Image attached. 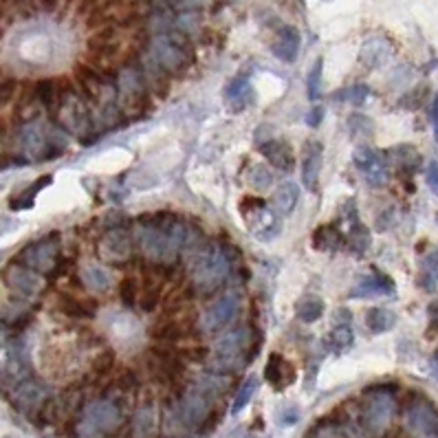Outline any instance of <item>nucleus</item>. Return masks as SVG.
Wrapping results in <instances>:
<instances>
[{
	"mask_svg": "<svg viewBox=\"0 0 438 438\" xmlns=\"http://www.w3.org/2000/svg\"><path fill=\"white\" fill-rule=\"evenodd\" d=\"M321 166H324V146L319 141H306L302 150V183L311 192H317Z\"/></svg>",
	"mask_w": 438,
	"mask_h": 438,
	"instance_id": "obj_14",
	"label": "nucleus"
},
{
	"mask_svg": "<svg viewBox=\"0 0 438 438\" xmlns=\"http://www.w3.org/2000/svg\"><path fill=\"white\" fill-rule=\"evenodd\" d=\"M240 311V295L236 291H227L207 306L201 315V328L207 333H216L227 328Z\"/></svg>",
	"mask_w": 438,
	"mask_h": 438,
	"instance_id": "obj_9",
	"label": "nucleus"
},
{
	"mask_svg": "<svg viewBox=\"0 0 438 438\" xmlns=\"http://www.w3.org/2000/svg\"><path fill=\"white\" fill-rule=\"evenodd\" d=\"M225 97L229 102V108L234 112H240L245 110L249 104H251V88H249V82L247 80H234L225 88Z\"/></svg>",
	"mask_w": 438,
	"mask_h": 438,
	"instance_id": "obj_28",
	"label": "nucleus"
},
{
	"mask_svg": "<svg viewBox=\"0 0 438 438\" xmlns=\"http://www.w3.org/2000/svg\"><path fill=\"white\" fill-rule=\"evenodd\" d=\"M299 47H302V36H299V31L291 25H284L278 29V33H275V40L271 44V53L289 64L297 60Z\"/></svg>",
	"mask_w": 438,
	"mask_h": 438,
	"instance_id": "obj_17",
	"label": "nucleus"
},
{
	"mask_svg": "<svg viewBox=\"0 0 438 438\" xmlns=\"http://www.w3.org/2000/svg\"><path fill=\"white\" fill-rule=\"evenodd\" d=\"M117 100L126 117L141 119L152 108V93L144 80L141 66L137 60H130L119 66L117 71Z\"/></svg>",
	"mask_w": 438,
	"mask_h": 438,
	"instance_id": "obj_3",
	"label": "nucleus"
},
{
	"mask_svg": "<svg viewBox=\"0 0 438 438\" xmlns=\"http://www.w3.org/2000/svg\"><path fill=\"white\" fill-rule=\"evenodd\" d=\"M343 214H346V223H348V234H346V245H348L351 251L355 253H363L370 247V232L363 227V223L357 216V207L355 201L343 203Z\"/></svg>",
	"mask_w": 438,
	"mask_h": 438,
	"instance_id": "obj_15",
	"label": "nucleus"
},
{
	"mask_svg": "<svg viewBox=\"0 0 438 438\" xmlns=\"http://www.w3.org/2000/svg\"><path fill=\"white\" fill-rule=\"evenodd\" d=\"M249 438H260V436H249Z\"/></svg>",
	"mask_w": 438,
	"mask_h": 438,
	"instance_id": "obj_55",
	"label": "nucleus"
},
{
	"mask_svg": "<svg viewBox=\"0 0 438 438\" xmlns=\"http://www.w3.org/2000/svg\"><path fill=\"white\" fill-rule=\"evenodd\" d=\"M232 271V258L218 242H205L192 258V291L201 297L214 295L227 282Z\"/></svg>",
	"mask_w": 438,
	"mask_h": 438,
	"instance_id": "obj_1",
	"label": "nucleus"
},
{
	"mask_svg": "<svg viewBox=\"0 0 438 438\" xmlns=\"http://www.w3.org/2000/svg\"><path fill=\"white\" fill-rule=\"evenodd\" d=\"M119 297H122L124 306H128V309L139 304V284H137V280L130 278V275L119 282Z\"/></svg>",
	"mask_w": 438,
	"mask_h": 438,
	"instance_id": "obj_40",
	"label": "nucleus"
},
{
	"mask_svg": "<svg viewBox=\"0 0 438 438\" xmlns=\"http://www.w3.org/2000/svg\"><path fill=\"white\" fill-rule=\"evenodd\" d=\"M432 124H434V134L438 141V95L434 97V106H432Z\"/></svg>",
	"mask_w": 438,
	"mask_h": 438,
	"instance_id": "obj_51",
	"label": "nucleus"
},
{
	"mask_svg": "<svg viewBox=\"0 0 438 438\" xmlns=\"http://www.w3.org/2000/svg\"><path fill=\"white\" fill-rule=\"evenodd\" d=\"M137 62H139L141 66V73H144V80L150 88L152 97H166L168 90H170V75L156 64V60L146 51L141 58H137Z\"/></svg>",
	"mask_w": 438,
	"mask_h": 438,
	"instance_id": "obj_16",
	"label": "nucleus"
},
{
	"mask_svg": "<svg viewBox=\"0 0 438 438\" xmlns=\"http://www.w3.org/2000/svg\"><path fill=\"white\" fill-rule=\"evenodd\" d=\"M258 383H260V379H258L256 375L247 377V379L240 383V388H238V392H236V399H234V403H232V414H240V412L247 407V403H249L251 397H253V392L258 390Z\"/></svg>",
	"mask_w": 438,
	"mask_h": 438,
	"instance_id": "obj_37",
	"label": "nucleus"
},
{
	"mask_svg": "<svg viewBox=\"0 0 438 438\" xmlns=\"http://www.w3.org/2000/svg\"><path fill=\"white\" fill-rule=\"evenodd\" d=\"M40 5L47 9V11H53V9L60 5V0H40Z\"/></svg>",
	"mask_w": 438,
	"mask_h": 438,
	"instance_id": "obj_52",
	"label": "nucleus"
},
{
	"mask_svg": "<svg viewBox=\"0 0 438 438\" xmlns=\"http://www.w3.org/2000/svg\"><path fill=\"white\" fill-rule=\"evenodd\" d=\"M260 152L262 156L269 161V164L280 170V172H291L295 168V156H293V148L282 141V139H267L260 144Z\"/></svg>",
	"mask_w": 438,
	"mask_h": 438,
	"instance_id": "obj_19",
	"label": "nucleus"
},
{
	"mask_svg": "<svg viewBox=\"0 0 438 438\" xmlns=\"http://www.w3.org/2000/svg\"><path fill=\"white\" fill-rule=\"evenodd\" d=\"M181 359H186V361H190V363H203V361H207V348L205 346H188V348H183L181 353Z\"/></svg>",
	"mask_w": 438,
	"mask_h": 438,
	"instance_id": "obj_45",
	"label": "nucleus"
},
{
	"mask_svg": "<svg viewBox=\"0 0 438 438\" xmlns=\"http://www.w3.org/2000/svg\"><path fill=\"white\" fill-rule=\"evenodd\" d=\"M148 53L156 60V64L164 68L170 78L186 75L192 64L196 62V51L192 47V40L183 31H164L150 40Z\"/></svg>",
	"mask_w": 438,
	"mask_h": 438,
	"instance_id": "obj_2",
	"label": "nucleus"
},
{
	"mask_svg": "<svg viewBox=\"0 0 438 438\" xmlns=\"http://www.w3.org/2000/svg\"><path fill=\"white\" fill-rule=\"evenodd\" d=\"M436 223H438V214H436Z\"/></svg>",
	"mask_w": 438,
	"mask_h": 438,
	"instance_id": "obj_56",
	"label": "nucleus"
},
{
	"mask_svg": "<svg viewBox=\"0 0 438 438\" xmlns=\"http://www.w3.org/2000/svg\"><path fill=\"white\" fill-rule=\"evenodd\" d=\"M353 164L357 166V170L365 176V181H370L373 186H381V183L388 181V164L385 156L381 152H377L375 148L368 146H359L353 152Z\"/></svg>",
	"mask_w": 438,
	"mask_h": 438,
	"instance_id": "obj_12",
	"label": "nucleus"
},
{
	"mask_svg": "<svg viewBox=\"0 0 438 438\" xmlns=\"http://www.w3.org/2000/svg\"><path fill=\"white\" fill-rule=\"evenodd\" d=\"M16 260L27 265L29 269H33L40 275H55L60 265H62L58 234L44 236L27 247H22V251L16 256Z\"/></svg>",
	"mask_w": 438,
	"mask_h": 438,
	"instance_id": "obj_6",
	"label": "nucleus"
},
{
	"mask_svg": "<svg viewBox=\"0 0 438 438\" xmlns=\"http://www.w3.org/2000/svg\"><path fill=\"white\" fill-rule=\"evenodd\" d=\"M395 410H397V401L395 395H392V388L388 385L370 388L365 392V401L359 414L361 432L370 438H379L388 429L392 417H395Z\"/></svg>",
	"mask_w": 438,
	"mask_h": 438,
	"instance_id": "obj_5",
	"label": "nucleus"
},
{
	"mask_svg": "<svg viewBox=\"0 0 438 438\" xmlns=\"http://www.w3.org/2000/svg\"><path fill=\"white\" fill-rule=\"evenodd\" d=\"M114 390L119 392V395H130V392H137L139 390V377H137L134 370H130V368H126V370H122L117 375V379H114Z\"/></svg>",
	"mask_w": 438,
	"mask_h": 438,
	"instance_id": "obj_41",
	"label": "nucleus"
},
{
	"mask_svg": "<svg viewBox=\"0 0 438 438\" xmlns=\"http://www.w3.org/2000/svg\"><path fill=\"white\" fill-rule=\"evenodd\" d=\"M114 353L110 351V348H106V351H102L95 359H93V375L95 377H100V379H104V377H108L112 370H114Z\"/></svg>",
	"mask_w": 438,
	"mask_h": 438,
	"instance_id": "obj_42",
	"label": "nucleus"
},
{
	"mask_svg": "<svg viewBox=\"0 0 438 438\" xmlns=\"http://www.w3.org/2000/svg\"><path fill=\"white\" fill-rule=\"evenodd\" d=\"M150 337L161 341V343H176L178 339L186 337V331L174 319H166V321H159V324L150 331Z\"/></svg>",
	"mask_w": 438,
	"mask_h": 438,
	"instance_id": "obj_33",
	"label": "nucleus"
},
{
	"mask_svg": "<svg viewBox=\"0 0 438 438\" xmlns=\"http://www.w3.org/2000/svg\"><path fill=\"white\" fill-rule=\"evenodd\" d=\"M388 156L395 161V164H397L401 170H410V172L417 170L419 164H421L419 152L414 150V148H410V146H399V148H395V150H390Z\"/></svg>",
	"mask_w": 438,
	"mask_h": 438,
	"instance_id": "obj_36",
	"label": "nucleus"
},
{
	"mask_svg": "<svg viewBox=\"0 0 438 438\" xmlns=\"http://www.w3.org/2000/svg\"><path fill=\"white\" fill-rule=\"evenodd\" d=\"M432 375H434V379L438 381V353H434V357H432Z\"/></svg>",
	"mask_w": 438,
	"mask_h": 438,
	"instance_id": "obj_53",
	"label": "nucleus"
},
{
	"mask_svg": "<svg viewBox=\"0 0 438 438\" xmlns=\"http://www.w3.org/2000/svg\"><path fill=\"white\" fill-rule=\"evenodd\" d=\"M326 343L331 346L333 353H343L348 351L351 346L355 343V333L351 328V324H335V328L328 333Z\"/></svg>",
	"mask_w": 438,
	"mask_h": 438,
	"instance_id": "obj_34",
	"label": "nucleus"
},
{
	"mask_svg": "<svg viewBox=\"0 0 438 438\" xmlns=\"http://www.w3.org/2000/svg\"><path fill=\"white\" fill-rule=\"evenodd\" d=\"M395 324H397V313L390 309H370L365 315V326L375 335L392 331Z\"/></svg>",
	"mask_w": 438,
	"mask_h": 438,
	"instance_id": "obj_30",
	"label": "nucleus"
},
{
	"mask_svg": "<svg viewBox=\"0 0 438 438\" xmlns=\"http://www.w3.org/2000/svg\"><path fill=\"white\" fill-rule=\"evenodd\" d=\"M238 212L240 216L245 218L247 227L251 229L253 234L258 238H273L275 234L280 232V227L275 225V216L267 210V203L258 196H245L240 203H238Z\"/></svg>",
	"mask_w": 438,
	"mask_h": 438,
	"instance_id": "obj_8",
	"label": "nucleus"
},
{
	"mask_svg": "<svg viewBox=\"0 0 438 438\" xmlns=\"http://www.w3.org/2000/svg\"><path fill=\"white\" fill-rule=\"evenodd\" d=\"M324 311H326V304L319 295H304L302 299H297V304H295V317L302 321V324H315L317 319H321Z\"/></svg>",
	"mask_w": 438,
	"mask_h": 438,
	"instance_id": "obj_25",
	"label": "nucleus"
},
{
	"mask_svg": "<svg viewBox=\"0 0 438 438\" xmlns=\"http://www.w3.org/2000/svg\"><path fill=\"white\" fill-rule=\"evenodd\" d=\"M58 309L68 317H95V302H84L73 295H60Z\"/></svg>",
	"mask_w": 438,
	"mask_h": 438,
	"instance_id": "obj_29",
	"label": "nucleus"
},
{
	"mask_svg": "<svg viewBox=\"0 0 438 438\" xmlns=\"http://www.w3.org/2000/svg\"><path fill=\"white\" fill-rule=\"evenodd\" d=\"M341 240H343V236H341L339 227L335 223L319 225L311 236V245L317 251H335V249L341 247Z\"/></svg>",
	"mask_w": 438,
	"mask_h": 438,
	"instance_id": "obj_26",
	"label": "nucleus"
},
{
	"mask_svg": "<svg viewBox=\"0 0 438 438\" xmlns=\"http://www.w3.org/2000/svg\"><path fill=\"white\" fill-rule=\"evenodd\" d=\"M124 421V407L110 399L102 397L84 405L82 419L78 423L80 438H106L119 429Z\"/></svg>",
	"mask_w": 438,
	"mask_h": 438,
	"instance_id": "obj_4",
	"label": "nucleus"
},
{
	"mask_svg": "<svg viewBox=\"0 0 438 438\" xmlns=\"http://www.w3.org/2000/svg\"><path fill=\"white\" fill-rule=\"evenodd\" d=\"M425 181H427V186L438 194V161H432V164L427 166V170H425Z\"/></svg>",
	"mask_w": 438,
	"mask_h": 438,
	"instance_id": "obj_48",
	"label": "nucleus"
},
{
	"mask_svg": "<svg viewBox=\"0 0 438 438\" xmlns=\"http://www.w3.org/2000/svg\"><path fill=\"white\" fill-rule=\"evenodd\" d=\"M321 73H324V60L317 58V60L313 62V66L309 68V73H306V93H309V100H311V102H317V100H319Z\"/></svg>",
	"mask_w": 438,
	"mask_h": 438,
	"instance_id": "obj_38",
	"label": "nucleus"
},
{
	"mask_svg": "<svg viewBox=\"0 0 438 438\" xmlns=\"http://www.w3.org/2000/svg\"><path fill=\"white\" fill-rule=\"evenodd\" d=\"M31 319V306H29V299H14L11 304H7L0 313V321L7 326V328H20L25 326L27 321Z\"/></svg>",
	"mask_w": 438,
	"mask_h": 438,
	"instance_id": "obj_24",
	"label": "nucleus"
},
{
	"mask_svg": "<svg viewBox=\"0 0 438 438\" xmlns=\"http://www.w3.org/2000/svg\"><path fill=\"white\" fill-rule=\"evenodd\" d=\"M156 405L154 401H144L132 414V438H154L156 434Z\"/></svg>",
	"mask_w": 438,
	"mask_h": 438,
	"instance_id": "obj_20",
	"label": "nucleus"
},
{
	"mask_svg": "<svg viewBox=\"0 0 438 438\" xmlns=\"http://www.w3.org/2000/svg\"><path fill=\"white\" fill-rule=\"evenodd\" d=\"M49 183H51V176H40L36 183H31L27 190H22L20 194H16L14 198H9L11 210H29V207H33L36 196H38L44 188H47Z\"/></svg>",
	"mask_w": 438,
	"mask_h": 438,
	"instance_id": "obj_31",
	"label": "nucleus"
},
{
	"mask_svg": "<svg viewBox=\"0 0 438 438\" xmlns=\"http://www.w3.org/2000/svg\"><path fill=\"white\" fill-rule=\"evenodd\" d=\"M405 427L423 438H438V410L423 397L412 399L405 407Z\"/></svg>",
	"mask_w": 438,
	"mask_h": 438,
	"instance_id": "obj_11",
	"label": "nucleus"
},
{
	"mask_svg": "<svg viewBox=\"0 0 438 438\" xmlns=\"http://www.w3.org/2000/svg\"><path fill=\"white\" fill-rule=\"evenodd\" d=\"M159 295H161L159 287H156V284H150V282L146 284L144 291H139V304H141V309H144L146 313H152V311L156 309Z\"/></svg>",
	"mask_w": 438,
	"mask_h": 438,
	"instance_id": "obj_44",
	"label": "nucleus"
},
{
	"mask_svg": "<svg viewBox=\"0 0 438 438\" xmlns=\"http://www.w3.org/2000/svg\"><path fill=\"white\" fill-rule=\"evenodd\" d=\"M51 397V390L47 383H42L40 379L36 377H27L18 381L16 385H11V392H9V399L14 403V407L22 414H33L40 410V405Z\"/></svg>",
	"mask_w": 438,
	"mask_h": 438,
	"instance_id": "obj_10",
	"label": "nucleus"
},
{
	"mask_svg": "<svg viewBox=\"0 0 438 438\" xmlns=\"http://www.w3.org/2000/svg\"><path fill=\"white\" fill-rule=\"evenodd\" d=\"M100 253L108 262H126L132 256V238L124 227H112L100 240Z\"/></svg>",
	"mask_w": 438,
	"mask_h": 438,
	"instance_id": "obj_13",
	"label": "nucleus"
},
{
	"mask_svg": "<svg viewBox=\"0 0 438 438\" xmlns=\"http://www.w3.org/2000/svg\"><path fill=\"white\" fill-rule=\"evenodd\" d=\"M388 438H407V434L405 432H392Z\"/></svg>",
	"mask_w": 438,
	"mask_h": 438,
	"instance_id": "obj_54",
	"label": "nucleus"
},
{
	"mask_svg": "<svg viewBox=\"0 0 438 438\" xmlns=\"http://www.w3.org/2000/svg\"><path fill=\"white\" fill-rule=\"evenodd\" d=\"M392 55V44L385 38H370L363 42L359 60L368 66V68H377L381 64H385Z\"/></svg>",
	"mask_w": 438,
	"mask_h": 438,
	"instance_id": "obj_23",
	"label": "nucleus"
},
{
	"mask_svg": "<svg viewBox=\"0 0 438 438\" xmlns=\"http://www.w3.org/2000/svg\"><path fill=\"white\" fill-rule=\"evenodd\" d=\"M265 379L275 390H284L295 381V365L289 359H284L280 353H271L265 365Z\"/></svg>",
	"mask_w": 438,
	"mask_h": 438,
	"instance_id": "obj_18",
	"label": "nucleus"
},
{
	"mask_svg": "<svg viewBox=\"0 0 438 438\" xmlns=\"http://www.w3.org/2000/svg\"><path fill=\"white\" fill-rule=\"evenodd\" d=\"M421 287L429 293L436 291L438 287V253H429L427 258L421 262Z\"/></svg>",
	"mask_w": 438,
	"mask_h": 438,
	"instance_id": "obj_35",
	"label": "nucleus"
},
{
	"mask_svg": "<svg viewBox=\"0 0 438 438\" xmlns=\"http://www.w3.org/2000/svg\"><path fill=\"white\" fill-rule=\"evenodd\" d=\"M80 278H82V284L88 289V291H95V293H102L110 287V278H108V273L106 269H102L100 265H88L82 269L80 273Z\"/></svg>",
	"mask_w": 438,
	"mask_h": 438,
	"instance_id": "obj_32",
	"label": "nucleus"
},
{
	"mask_svg": "<svg viewBox=\"0 0 438 438\" xmlns=\"http://www.w3.org/2000/svg\"><path fill=\"white\" fill-rule=\"evenodd\" d=\"M299 203V186L293 181H284L275 188L273 196H271V207L273 214L278 216H289L295 212V207Z\"/></svg>",
	"mask_w": 438,
	"mask_h": 438,
	"instance_id": "obj_21",
	"label": "nucleus"
},
{
	"mask_svg": "<svg viewBox=\"0 0 438 438\" xmlns=\"http://www.w3.org/2000/svg\"><path fill=\"white\" fill-rule=\"evenodd\" d=\"M368 95H370V88H368L365 84H355V86H348V88L339 90V93H337L335 97H341V102L363 104Z\"/></svg>",
	"mask_w": 438,
	"mask_h": 438,
	"instance_id": "obj_43",
	"label": "nucleus"
},
{
	"mask_svg": "<svg viewBox=\"0 0 438 438\" xmlns=\"http://www.w3.org/2000/svg\"><path fill=\"white\" fill-rule=\"evenodd\" d=\"M321 119H324V108H321V106L311 108V112L306 114V124H309L311 128H317V126L321 124Z\"/></svg>",
	"mask_w": 438,
	"mask_h": 438,
	"instance_id": "obj_49",
	"label": "nucleus"
},
{
	"mask_svg": "<svg viewBox=\"0 0 438 438\" xmlns=\"http://www.w3.org/2000/svg\"><path fill=\"white\" fill-rule=\"evenodd\" d=\"M297 419H299V410L293 407V405H289V407L282 412L280 423H282V425H293V423H297Z\"/></svg>",
	"mask_w": 438,
	"mask_h": 438,
	"instance_id": "obj_50",
	"label": "nucleus"
},
{
	"mask_svg": "<svg viewBox=\"0 0 438 438\" xmlns=\"http://www.w3.org/2000/svg\"><path fill=\"white\" fill-rule=\"evenodd\" d=\"M348 128L353 134H363V132H373V122L365 119L363 114H353L348 119Z\"/></svg>",
	"mask_w": 438,
	"mask_h": 438,
	"instance_id": "obj_47",
	"label": "nucleus"
},
{
	"mask_svg": "<svg viewBox=\"0 0 438 438\" xmlns=\"http://www.w3.org/2000/svg\"><path fill=\"white\" fill-rule=\"evenodd\" d=\"M3 282L9 291L16 293V297L22 299H36L40 293H44V287H47V280L40 273H36L27 265H22L20 260H11L3 269Z\"/></svg>",
	"mask_w": 438,
	"mask_h": 438,
	"instance_id": "obj_7",
	"label": "nucleus"
},
{
	"mask_svg": "<svg viewBox=\"0 0 438 438\" xmlns=\"http://www.w3.org/2000/svg\"><path fill=\"white\" fill-rule=\"evenodd\" d=\"M7 438H14V436H7Z\"/></svg>",
	"mask_w": 438,
	"mask_h": 438,
	"instance_id": "obj_57",
	"label": "nucleus"
},
{
	"mask_svg": "<svg viewBox=\"0 0 438 438\" xmlns=\"http://www.w3.org/2000/svg\"><path fill=\"white\" fill-rule=\"evenodd\" d=\"M247 183L253 190H269L271 183H273V174L267 166L256 164V166H251V170L247 172Z\"/></svg>",
	"mask_w": 438,
	"mask_h": 438,
	"instance_id": "obj_39",
	"label": "nucleus"
},
{
	"mask_svg": "<svg viewBox=\"0 0 438 438\" xmlns=\"http://www.w3.org/2000/svg\"><path fill=\"white\" fill-rule=\"evenodd\" d=\"M18 93V82L11 78L0 80V104H9Z\"/></svg>",
	"mask_w": 438,
	"mask_h": 438,
	"instance_id": "obj_46",
	"label": "nucleus"
},
{
	"mask_svg": "<svg viewBox=\"0 0 438 438\" xmlns=\"http://www.w3.org/2000/svg\"><path fill=\"white\" fill-rule=\"evenodd\" d=\"M390 293H395V282H392L385 273H373L351 291V297L361 299V297H377V295H390Z\"/></svg>",
	"mask_w": 438,
	"mask_h": 438,
	"instance_id": "obj_22",
	"label": "nucleus"
},
{
	"mask_svg": "<svg viewBox=\"0 0 438 438\" xmlns=\"http://www.w3.org/2000/svg\"><path fill=\"white\" fill-rule=\"evenodd\" d=\"M33 93H36L38 102L42 104V108L53 114L58 108V102H60V80H53V78L38 80L33 84Z\"/></svg>",
	"mask_w": 438,
	"mask_h": 438,
	"instance_id": "obj_27",
	"label": "nucleus"
}]
</instances>
